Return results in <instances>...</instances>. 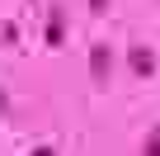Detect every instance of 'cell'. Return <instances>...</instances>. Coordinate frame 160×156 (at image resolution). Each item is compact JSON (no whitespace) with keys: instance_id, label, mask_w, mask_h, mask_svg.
<instances>
[{"instance_id":"cell-2","label":"cell","mask_w":160,"mask_h":156,"mask_svg":"<svg viewBox=\"0 0 160 156\" xmlns=\"http://www.w3.org/2000/svg\"><path fill=\"white\" fill-rule=\"evenodd\" d=\"M108 71H113V52L99 43V47H90V76L94 81H108Z\"/></svg>"},{"instance_id":"cell-8","label":"cell","mask_w":160,"mask_h":156,"mask_svg":"<svg viewBox=\"0 0 160 156\" xmlns=\"http://www.w3.org/2000/svg\"><path fill=\"white\" fill-rule=\"evenodd\" d=\"M5 109H10V100H5V90H0V114H5Z\"/></svg>"},{"instance_id":"cell-7","label":"cell","mask_w":160,"mask_h":156,"mask_svg":"<svg viewBox=\"0 0 160 156\" xmlns=\"http://www.w3.org/2000/svg\"><path fill=\"white\" fill-rule=\"evenodd\" d=\"M33 156H57V151H52V147H38V151H33Z\"/></svg>"},{"instance_id":"cell-6","label":"cell","mask_w":160,"mask_h":156,"mask_svg":"<svg viewBox=\"0 0 160 156\" xmlns=\"http://www.w3.org/2000/svg\"><path fill=\"white\" fill-rule=\"evenodd\" d=\"M90 10H94V14H104V10H108V0H90Z\"/></svg>"},{"instance_id":"cell-1","label":"cell","mask_w":160,"mask_h":156,"mask_svg":"<svg viewBox=\"0 0 160 156\" xmlns=\"http://www.w3.org/2000/svg\"><path fill=\"white\" fill-rule=\"evenodd\" d=\"M127 66H132V76H141V81H146V76H155V52L137 43V47L127 52Z\"/></svg>"},{"instance_id":"cell-3","label":"cell","mask_w":160,"mask_h":156,"mask_svg":"<svg viewBox=\"0 0 160 156\" xmlns=\"http://www.w3.org/2000/svg\"><path fill=\"white\" fill-rule=\"evenodd\" d=\"M47 43H52V47H61V43H66V24H61V10H52V19H47Z\"/></svg>"},{"instance_id":"cell-5","label":"cell","mask_w":160,"mask_h":156,"mask_svg":"<svg viewBox=\"0 0 160 156\" xmlns=\"http://www.w3.org/2000/svg\"><path fill=\"white\" fill-rule=\"evenodd\" d=\"M141 156H160V128H155V132L146 137V151H141Z\"/></svg>"},{"instance_id":"cell-4","label":"cell","mask_w":160,"mask_h":156,"mask_svg":"<svg viewBox=\"0 0 160 156\" xmlns=\"http://www.w3.org/2000/svg\"><path fill=\"white\" fill-rule=\"evenodd\" d=\"M0 43H19V24H0Z\"/></svg>"}]
</instances>
